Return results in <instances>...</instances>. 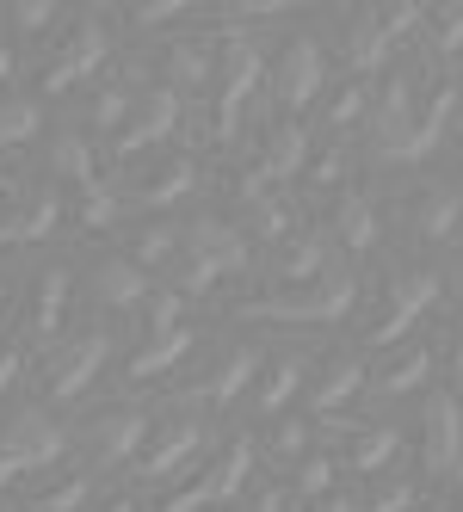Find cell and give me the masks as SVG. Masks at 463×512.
Masks as SVG:
<instances>
[{"mask_svg":"<svg viewBox=\"0 0 463 512\" xmlns=\"http://www.w3.org/2000/svg\"><path fill=\"white\" fill-rule=\"evenodd\" d=\"M229 272H247V235L235 223H223V216H198V223L180 229V253H173L167 266V290H186V297H198V290H210L217 278Z\"/></svg>","mask_w":463,"mask_h":512,"instance_id":"1","label":"cell"},{"mask_svg":"<svg viewBox=\"0 0 463 512\" xmlns=\"http://www.w3.org/2000/svg\"><path fill=\"white\" fill-rule=\"evenodd\" d=\"M352 303H359V278H352L340 253H328V266L309 284H284L272 297H254V303H241V315L247 321H340Z\"/></svg>","mask_w":463,"mask_h":512,"instance_id":"2","label":"cell"},{"mask_svg":"<svg viewBox=\"0 0 463 512\" xmlns=\"http://www.w3.org/2000/svg\"><path fill=\"white\" fill-rule=\"evenodd\" d=\"M433 303H439V272H396V278L383 284V309L365 321V340L377 352H389Z\"/></svg>","mask_w":463,"mask_h":512,"instance_id":"3","label":"cell"},{"mask_svg":"<svg viewBox=\"0 0 463 512\" xmlns=\"http://www.w3.org/2000/svg\"><path fill=\"white\" fill-rule=\"evenodd\" d=\"M105 56H112V31H105L99 13H87L75 31H62V38H56V56L44 62L38 81H44V93H68L75 81H87Z\"/></svg>","mask_w":463,"mask_h":512,"instance_id":"4","label":"cell"},{"mask_svg":"<svg viewBox=\"0 0 463 512\" xmlns=\"http://www.w3.org/2000/svg\"><path fill=\"white\" fill-rule=\"evenodd\" d=\"M68 451V432L44 414V408H19L13 420H7V432H0V463H7L13 475L19 469H44V463H56Z\"/></svg>","mask_w":463,"mask_h":512,"instance_id":"5","label":"cell"},{"mask_svg":"<svg viewBox=\"0 0 463 512\" xmlns=\"http://www.w3.org/2000/svg\"><path fill=\"white\" fill-rule=\"evenodd\" d=\"M328 87V62H322V44L315 38H291L272 62V99L284 112H303V105Z\"/></svg>","mask_w":463,"mask_h":512,"instance_id":"6","label":"cell"},{"mask_svg":"<svg viewBox=\"0 0 463 512\" xmlns=\"http://www.w3.org/2000/svg\"><path fill=\"white\" fill-rule=\"evenodd\" d=\"M463 457V414H457V395L433 389L426 395V420H420V469L426 475H451Z\"/></svg>","mask_w":463,"mask_h":512,"instance_id":"7","label":"cell"},{"mask_svg":"<svg viewBox=\"0 0 463 512\" xmlns=\"http://www.w3.org/2000/svg\"><path fill=\"white\" fill-rule=\"evenodd\" d=\"M173 124H180V93H167V87H142L130 93V112L118 124V155H142L149 142H161Z\"/></svg>","mask_w":463,"mask_h":512,"instance_id":"8","label":"cell"},{"mask_svg":"<svg viewBox=\"0 0 463 512\" xmlns=\"http://www.w3.org/2000/svg\"><path fill=\"white\" fill-rule=\"evenodd\" d=\"M365 112H371V155L383 161V155L414 130V81H408V75H389Z\"/></svg>","mask_w":463,"mask_h":512,"instance_id":"9","label":"cell"},{"mask_svg":"<svg viewBox=\"0 0 463 512\" xmlns=\"http://www.w3.org/2000/svg\"><path fill=\"white\" fill-rule=\"evenodd\" d=\"M303 155H309V130L284 118V124H272V130H266L260 161L241 173V186H278V179H291V173L303 167Z\"/></svg>","mask_w":463,"mask_h":512,"instance_id":"10","label":"cell"},{"mask_svg":"<svg viewBox=\"0 0 463 512\" xmlns=\"http://www.w3.org/2000/svg\"><path fill=\"white\" fill-rule=\"evenodd\" d=\"M105 358H112V340H105V334H81L75 346H62V358L50 364V395L56 401H81L93 389Z\"/></svg>","mask_w":463,"mask_h":512,"instance_id":"11","label":"cell"},{"mask_svg":"<svg viewBox=\"0 0 463 512\" xmlns=\"http://www.w3.org/2000/svg\"><path fill=\"white\" fill-rule=\"evenodd\" d=\"M408 223L426 241H451L457 223H463V192L451 186V179H426L420 192H408Z\"/></svg>","mask_w":463,"mask_h":512,"instance_id":"12","label":"cell"},{"mask_svg":"<svg viewBox=\"0 0 463 512\" xmlns=\"http://www.w3.org/2000/svg\"><path fill=\"white\" fill-rule=\"evenodd\" d=\"M142 438H149V414H136V408H112V414H99L87 426V451L99 463H130L142 451Z\"/></svg>","mask_w":463,"mask_h":512,"instance_id":"13","label":"cell"},{"mask_svg":"<svg viewBox=\"0 0 463 512\" xmlns=\"http://www.w3.org/2000/svg\"><path fill=\"white\" fill-rule=\"evenodd\" d=\"M457 99H463L457 87H433V105H426V112L414 118V130H408V136H402V142H396V149H389L383 161H389V167H408V161H426V149H439V136H445V124L457 118Z\"/></svg>","mask_w":463,"mask_h":512,"instance_id":"14","label":"cell"},{"mask_svg":"<svg viewBox=\"0 0 463 512\" xmlns=\"http://www.w3.org/2000/svg\"><path fill=\"white\" fill-rule=\"evenodd\" d=\"M328 235L346 247V253H371L377 247V204L359 192V186H346V192H334V210H328Z\"/></svg>","mask_w":463,"mask_h":512,"instance_id":"15","label":"cell"},{"mask_svg":"<svg viewBox=\"0 0 463 512\" xmlns=\"http://www.w3.org/2000/svg\"><path fill=\"white\" fill-rule=\"evenodd\" d=\"M235 229L241 235H266L278 247L284 235H297V216H291V204H284L272 186H241V223Z\"/></svg>","mask_w":463,"mask_h":512,"instance_id":"16","label":"cell"},{"mask_svg":"<svg viewBox=\"0 0 463 512\" xmlns=\"http://www.w3.org/2000/svg\"><path fill=\"white\" fill-rule=\"evenodd\" d=\"M328 253H334V241H322V235H284L278 247H272V278H278V290L284 284H309L315 272L328 266Z\"/></svg>","mask_w":463,"mask_h":512,"instance_id":"17","label":"cell"},{"mask_svg":"<svg viewBox=\"0 0 463 512\" xmlns=\"http://www.w3.org/2000/svg\"><path fill=\"white\" fill-rule=\"evenodd\" d=\"M426 377H433V346H426V340H414V346H402V352L377 358L371 389H377V395H408V389H420Z\"/></svg>","mask_w":463,"mask_h":512,"instance_id":"18","label":"cell"},{"mask_svg":"<svg viewBox=\"0 0 463 512\" xmlns=\"http://www.w3.org/2000/svg\"><path fill=\"white\" fill-rule=\"evenodd\" d=\"M186 192H198V161H192V155H167V161L155 167V179H142V186L130 192V204L161 210V204H180Z\"/></svg>","mask_w":463,"mask_h":512,"instance_id":"19","label":"cell"},{"mask_svg":"<svg viewBox=\"0 0 463 512\" xmlns=\"http://www.w3.org/2000/svg\"><path fill=\"white\" fill-rule=\"evenodd\" d=\"M346 62L359 68V75H371V68H383L389 62V50H396V38L383 31V19H377V7H365V13H352V25H346Z\"/></svg>","mask_w":463,"mask_h":512,"instance_id":"20","label":"cell"},{"mask_svg":"<svg viewBox=\"0 0 463 512\" xmlns=\"http://www.w3.org/2000/svg\"><path fill=\"white\" fill-rule=\"evenodd\" d=\"M149 272H136L130 260H105L99 272H93V297L105 303V309H136V303H149Z\"/></svg>","mask_w":463,"mask_h":512,"instance_id":"21","label":"cell"},{"mask_svg":"<svg viewBox=\"0 0 463 512\" xmlns=\"http://www.w3.org/2000/svg\"><path fill=\"white\" fill-rule=\"evenodd\" d=\"M254 371H260V352H254V346H235V352H229V358H223L192 395H198V401H217V408H229V401H235L247 383H254Z\"/></svg>","mask_w":463,"mask_h":512,"instance_id":"22","label":"cell"},{"mask_svg":"<svg viewBox=\"0 0 463 512\" xmlns=\"http://www.w3.org/2000/svg\"><path fill=\"white\" fill-rule=\"evenodd\" d=\"M186 352H192V327H167V334H149V346L130 352L124 377H130V383H149V377H161V371H167V364H180Z\"/></svg>","mask_w":463,"mask_h":512,"instance_id":"23","label":"cell"},{"mask_svg":"<svg viewBox=\"0 0 463 512\" xmlns=\"http://www.w3.org/2000/svg\"><path fill=\"white\" fill-rule=\"evenodd\" d=\"M359 389H365V364L352 358V352H340V358H328V364H322V377H315L309 401H315L322 414H334V408H346V401L359 395Z\"/></svg>","mask_w":463,"mask_h":512,"instance_id":"24","label":"cell"},{"mask_svg":"<svg viewBox=\"0 0 463 512\" xmlns=\"http://www.w3.org/2000/svg\"><path fill=\"white\" fill-rule=\"evenodd\" d=\"M198 445H204V426H198V420L167 426V432H161V445L142 457V475H149V482H161V475H173L180 463H192V457H198Z\"/></svg>","mask_w":463,"mask_h":512,"instance_id":"25","label":"cell"},{"mask_svg":"<svg viewBox=\"0 0 463 512\" xmlns=\"http://www.w3.org/2000/svg\"><path fill=\"white\" fill-rule=\"evenodd\" d=\"M161 87L173 93V87H204L210 81V50H204V38H167V50H161Z\"/></svg>","mask_w":463,"mask_h":512,"instance_id":"26","label":"cell"},{"mask_svg":"<svg viewBox=\"0 0 463 512\" xmlns=\"http://www.w3.org/2000/svg\"><path fill=\"white\" fill-rule=\"evenodd\" d=\"M56 216H62L56 192L31 198V204H19L13 216H0V247H19V241H44V235L56 229Z\"/></svg>","mask_w":463,"mask_h":512,"instance_id":"27","label":"cell"},{"mask_svg":"<svg viewBox=\"0 0 463 512\" xmlns=\"http://www.w3.org/2000/svg\"><path fill=\"white\" fill-rule=\"evenodd\" d=\"M62 303H68V272L50 266L38 278V309H31V340H56V327H62Z\"/></svg>","mask_w":463,"mask_h":512,"instance_id":"28","label":"cell"},{"mask_svg":"<svg viewBox=\"0 0 463 512\" xmlns=\"http://www.w3.org/2000/svg\"><path fill=\"white\" fill-rule=\"evenodd\" d=\"M402 451V438H396V426H365L359 438H352V445H346V463L352 469H359V475H377L389 457H396Z\"/></svg>","mask_w":463,"mask_h":512,"instance_id":"29","label":"cell"},{"mask_svg":"<svg viewBox=\"0 0 463 512\" xmlns=\"http://www.w3.org/2000/svg\"><path fill=\"white\" fill-rule=\"evenodd\" d=\"M38 130H44L38 99H25V93H7V99H0V149H19V142H31Z\"/></svg>","mask_w":463,"mask_h":512,"instance_id":"30","label":"cell"},{"mask_svg":"<svg viewBox=\"0 0 463 512\" xmlns=\"http://www.w3.org/2000/svg\"><path fill=\"white\" fill-rule=\"evenodd\" d=\"M204 475H210V488H217V500H235V494L247 488V475H254V445H247V438H235V445L210 463Z\"/></svg>","mask_w":463,"mask_h":512,"instance_id":"31","label":"cell"},{"mask_svg":"<svg viewBox=\"0 0 463 512\" xmlns=\"http://www.w3.org/2000/svg\"><path fill=\"white\" fill-rule=\"evenodd\" d=\"M50 155H56V173L68 179V186H99V173H93V149H87V136H56L50 142Z\"/></svg>","mask_w":463,"mask_h":512,"instance_id":"32","label":"cell"},{"mask_svg":"<svg viewBox=\"0 0 463 512\" xmlns=\"http://www.w3.org/2000/svg\"><path fill=\"white\" fill-rule=\"evenodd\" d=\"M297 383H303V358H278L266 371V383H260V414H278L284 401L297 395Z\"/></svg>","mask_w":463,"mask_h":512,"instance_id":"33","label":"cell"},{"mask_svg":"<svg viewBox=\"0 0 463 512\" xmlns=\"http://www.w3.org/2000/svg\"><path fill=\"white\" fill-rule=\"evenodd\" d=\"M414 506H420V482H396V475H383L365 500V512H414Z\"/></svg>","mask_w":463,"mask_h":512,"instance_id":"34","label":"cell"},{"mask_svg":"<svg viewBox=\"0 0 463 512\" xmlns=\"http://www.w3.org/2000/svg\"><path fill=\"white\" fill-rule=\"evenodd\" d=\"M87 494H93V482H87V475H68L62 488H50V494H38V500H31V512H81V506H87Z\"/></svg>","mask_w":463,"mask_h":512,"instance_id":"35","label":"cell"},{"mask_svg":"<svg viewBox=\"0 0 463 512\" xmlns=\"http://www.w3.org/2000/svg\"><path fill=\"white\" fill-rule=\"evenodd\" d=\"M433 50L439 56H463V0L457 7H433Z\"/></svg>","mask_w":463,"mask_h":512,"instance_id":"36","label":"cell"},{"mask_svg":"<svg viewBox=\"0 0 463 512\" xmlns=\"http://www.w3.org/2000/svg\"><path fill=\"white\" fill-rule=\"evenodd\" d=\"M365 87H340L334 93V105H328V136H340V130H352V124H359L365 118Z\"/></svg>","mask_w":463,"mask_h":512,"instance_id":"37","label":"cell"},{"mask_svg":"<svg viewBox=\"0 0 463 512\" xmlns=\"http://www.w3.org/2000/svg\"><path fill=\"white\" fill-rule=\"evenodd\" d=\"M149 327H155V334L180 327V290H167V284H155V290H149Z\"/></svg>","mask_w":463,"mask_h":512,"instance_id":"38","label":"cell"},{"mask_svg":"<svg viewBox=\"0 0 463 512\" xmlns=\"http://www.w3.org/2000/svg\"><path fill=\"white\" fill-rule=\"evenodd\" d=\"M297 488H303L309 500H322V494H334V457H309V463L297 469Z\"/></svg>","mask_w":463,"mask_h":512,"instance_id":"39","label":"cell"},{"mask_svg":"<svg viewBox=\"0 0 463 512\" xmlns=\"http://www.w3.org/2000/svg\"><path fill=\"white\" fill-rule=\"evenodd\" d=\"M124 112H130V87H105L99 105H93V124H99V130H118Z\"/></svg>","mask_w":463,"mask_h":512,"instance_id":"40","label":"cell"},{"mask_svg":"<svg viewBox=\"0 0 463 512\" xmlns=\"http://www.w3.org/2000/svg\"><path fill=\"white\" fill-rule=\"evenodd\" d=\"M309 186H315V192H346V155L334 149L328 161H315V167H309Z\"/></svg>","mask_w":463,"mask_h":512,"instance_id":"41","label":"cell"},{"mask_svg":"<svg viewBox=\"0 0 463 512\" xmlns=\"http://www.w3.org/2000/svg\"><path fill=\"white\" fill-rule=\"evenodd\" d=\"M229 512H284V494L278 488H254L247 500H229Z\"/></svg>","mask_w":463,"mask_h":512,"instance_id":"42","label":"cell"},{"mask_svg":"<svg viewBox=\"0 0 463 512\" xmlns=\"http://www.w3.org/2000/svg\"><path fill=\"white\" fill-rule=\"evenodd\" d=\"M50 19H56V7H44V0H38V7H13V25L19 31H44Z\"/></svg>","mask_w":463,"mask_h":512,"instance_id":"43","label":"cell"},{"mask_svg":"<svg viewBox=\"0 0 463 512\" xmlns=\"http://www.w3.org/2000/svg\"><path fill=\"white\" fill-rule=\"evenodd\" d=\"M303 438H309V426H297V420H291V426H278L272 445H278V457H297V451H303Z\"/></svg>","mask_w":463,"mask_h":512,"instance_id":"44","label":"cell"},{"mask_svg":"<svg viewBox=\"0 0 463 512\" xmlns=\"http://www.w3.org/2000/svg\"><path fill=\"white\" fill-rule=\"evenodd\" d=\"M19 364H25V352H19V346H0V395L13 389V377H19Z\"/></svg>","mask_w":463,"mask_h":512,"instance_id":"45","label":"cell"},{"mask_svg":"<svg viewBox=\"0 0 463 512\" xmlns=\"http://www.w3.org/2000/svg\"><path fill=\"white\" fill-rule=\"evenodd\" d=\"M130 19L136 25H167V19H180V7H167V0H161V7H136Z\"/></svg>","mask_w":463,"mask_h":512,"instance_id":"46","label":"cell"},{"mask_svg":"<svg viewBox=\"0 0 463 512\" xmlns=\"http://www.w3.org/2000/svg\"><path fill=\"white\" fill-rule=\"evenodd\" d=\"M315 512H359V506H352L346 494H328V500H322V506H315Z\"/></svg>","mask_w":463,"mask_h":512,"instance_id":"47","label":"cell"},{"mask_svg":"<svg viewBox=\"0 0 463 512\" xmlns=\"http://www.w3.org/2000/svg\"><path fill=\"white\" fill-rule=\"evenodd\" d=\"M105 512H136V500L130 494H112V500H105Z\"/></svg>","mask_w":463,"mask_h":512,"instance_id":"48","label":"cell"},{"mask_svg":"<svg viewBox=\"0 0 463 512\" xmlns=\"http://www.w3.org/2000/svg\"><path fill=\"white\" fill-rule=\"evenodd\" d=\"M451 371L463 377V327H457V346H451Z\"/></svg>","mask_w":463,"mask_h":512,"instance_id":"49","label":"cell"},{"mask_svg":"<svg viewBox=\"0 0 463 512\" xmlns=\"http://www.w3.org/2000/svg\"><path fill=\"white\" fill-rule=\"evenodd\" d=\"M7 75H13V50H7V44H0V81H7Z\"/></svg>","mask_w":463,"mask_h":512,"instance_id":"50","label":"cell"},{"mask_svg":"<svg viewBox=\"0 0 463 512\" xmlns=\"http://www.w3.org/2000/svg\"><path fill=\"white\" fill-rule=\"evenodd\" d=\"M7 303H13V290H7V284H0V321H7Z\"/></svg>","mask_w":463,"mask_h":512,"instance_id":"51","label":"cell"},{"mask_svg":"<svg viewBox=\"0 0 463 512\" xmlns=\"http://www.w3.org/2000/svg\"><path fill=\"white\" fill-rule=\"evenodd\" d=\"M0 198H13V179L7 173H0Z\"/></svg>","mask_w":463,"mask_h":512,"instance_id":"52","label":"cell"},{"mask_svg":"<svg viewBox=\"0 0 463 512\" xmlns=\"http://www.w3.org/2000/svg\"><path fill=\"white\" fill-rule=\"evenodd\" d=\"M451 475H457V494H463V457H457V469H451Z\"/></svg>","mask_w":463,"mask_h":512,"instance_id":"53","label":"cell"},{"mask_svg":"<svg viewBox=\"0 0 463 512\" xmlns=\"http://www.w3.org/2000/svg\"><path fill=\"white\" fill-rule=\"evenodd\" d=\"M433 512H445V506H433Z\"/></svg>","mask_w":463,"mask_h":512,"instance_id":"54","label":"cell"}]
</instances>
